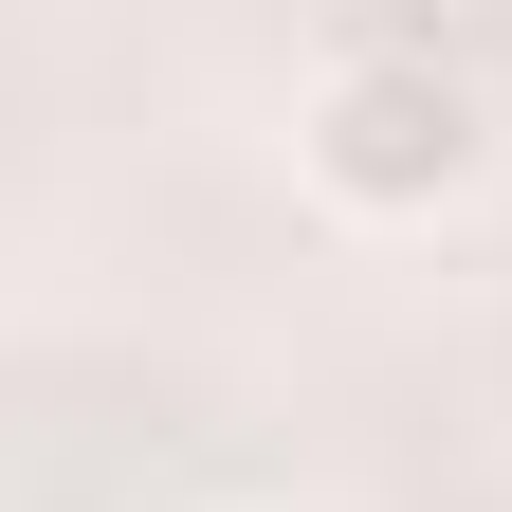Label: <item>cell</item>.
Here are the masks:
<instances>
[{
  "mask_svg": "<svg viewBox=\"0 0 512 512\" xmlns=\"http://www.w3.org/2000/svg\"><path fill=\"white\" fill-rule=\"evenodd\" d=\"M293 183L330 220H458L494 183V92L458 74V37H330L293 110Z\"/></svg>",
  "mask_w": 512,
  "mask_h": 512,
  "instance_id": "obj_1",
  "label": "cell"
},
{
  "mask_svg": "<svg viewBox=\"0 0 512 512\" xmlns=\"http://www.w3.org/2000/svg\"><path fill=\"white\" fill-rule=\"evenodd\" d=\"M330 19H348V37H439L458 0H330Z\"/></svg>",
  "mask_w": 512,
  "mask_h": 512,
  "instance_id": "obj_2",
  "label": "cell"
}]
</instances>
